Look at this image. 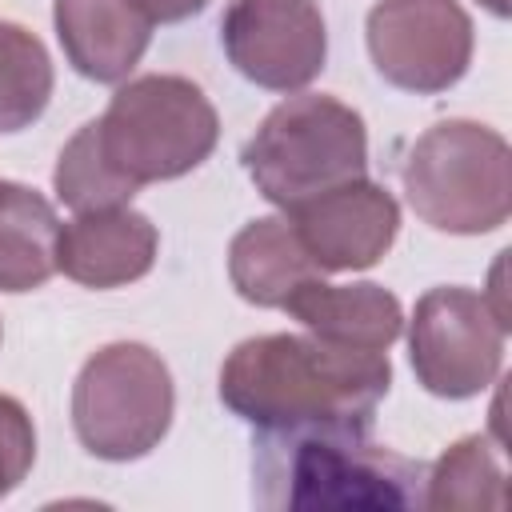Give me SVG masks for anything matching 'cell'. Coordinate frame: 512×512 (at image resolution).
I'll list each match as a JSON object with an SVG mask.
<instances>
[{
    "mask_svg": "<svg viewBox=\"0 0 512 512\" xmlns=\"http://www.w3.org/2000/svg\"><path fill=\"white\" fill-rule=\"evenodd\" d=\"M52 20L68 64L96 84L124 80L152 40V20L136 0H56Z\"/></svg>",
    "mask_w": 512,
    "mask_h": 512,
    "instance_id": "cell-12",
    "label": "cell"
},
{
    "mask_svg": "<svg viewBox=\"0 0 512 512\" xmlns=\"http://www.w3.org/2000/svg\"><path fill=\"white\" fill-rule=\"evenodd\" d=\"M320 272H356L384 260L400 232V204L388 188L356 176L284 212Z\"/></svg>",
    "mask_w": 512,
    "mask_h": 512,
    "instance_id": "cell-10",
    "label": "cell"
},
{
    "mask_svg": "<svg viewBox=\"0 0 512 512\" xmlns=\"http://www.w3.org/2000/svg\"><path fill=\"white\" fill-rule=\"evenodd\" d=\"M372 424H292L252 436L260 508H424L428 464L376 444Z\"/></svg>",
    "mask_w": 512,
    "mask_h": 512,
    "instance_id": "cell-2",
    "label": "cell"
},
{
    "mask_svg": "<svg viewBox=\"0 0 512 512\" xmlns=\"http://www.w3.org/2000/svg\"><path fill=\"white\" fill-rule=\"evenodd\" d=\"M364 32L376 72L404 92H444L472 64V16L456 0H376Z\"/></svg>",
    "mask_w": 512,
    "mask_h": 512,
    "instance_id": "cell-8",
    "label": "cell"
},
{
    "mask_svg": "<svg viewBox=\"0 0 512 512\" xmlns=\"http://www.w3.org/2000/svg\"><path fill=\"white\" fill-rule=\"evenodd\" d=\"M140 4V12L156 24H176V20H188V16H196V12H204V4L208 0H136Z\"/></svg>",
    "mask_w": 512,
    "mask_h": 512,
    "instance_id": "cell-20",
    "label": "cell"
},
{
    "mask_svg": "<svg viewBox=\"0 0 512 512\" xmlns=\"http://www.w3.org/2000/svg\"><path fill=\"white\" fill-rule=\"evenodd\" d=\"M244 172L256 192L276 208H292L324 188L364 176L368 168V132L356 108L336 96L304 92L276 104L264 124L248 136Z\"/></svg>",
    "mask_w": 512,
    "mask_h": 512,
    "instance_id": "cell-5",
    "label": "cell"
},
{
    "mask_svg": "<svg viewBox=\"0 0 512 512\" xmlns=\"http://www.w3.org/2000/svg\"><path fill=\"white\" fill-rule=\"evenodd\" d=\"M52 96V60L44 44L0 20V132H20L48 108Z\"/></svg>",
    "mask_w": 512,
    "mask_h": 512,
    "instance_id": "cell-17",
    "label": "cell"
},
{
    "mask_svg": "<svg viewBox=\"0 0 512 512\" xmlns=\"http://www.w3.org/2000/svg\"><path fill=\"white\" fill-rule=\"evenodd\" d=\"M176 392L168 364L148 344H108L84 360L72 384V428L100 460L148 456L172 424Z\"/></svg>",
    "mask_w": 512,
    "mask_h": 512,
    "instance_id": "cell-6",
    "label": "cell"
},
{
    "mask_svg": "<svg viewBox=\"0 0 512 512\" xmlns=\"http://www.w3.org/2000/svg\"><path fill=\"white\" fill-rule=\"evenodd\" d=\"M96 140L104 160L128 184L144 188L200 168L220 140V120L200 84L172 72H148L116 88L96 120Z\"/></svg>",
    "mask_w": 512,
    "mask_h": 512,
    "instance_id": "cell-4",
    "label": "cell"
},
{
    "mask_svg": "<svg viewBox=\"0 0 512 512\" xmlns=\"http://www.w3.org/2000/svg\"><path fill=\"white\" fill-rule=\"evenodd\" d=\"M400 180L412 212L436 232H496L512 212L508 140L476 120H440L416 136Z\"/></svg>",
    "mask_w": 512,
    "mask_h": 512,
    "instance_id": "cell-3",
    "label": "cell"
},
{
    "mask_svg": "<svg viewBox=\"0 0 512 512\" xmlns=\"http://www.w3.org/2000/svg\"><path fill=\"white\" fill-rule=\"evenodd\" d=\"M504 324L492 316L484 292L432 288L416 300L408 328V356L416 380L444 400L480 396L504 364Z\"/></svg>",
    "mask_w": 512,
    "mask_h": 512,
    "instance_id": "cell-7",
    "label": "cell"
},
{
    "mask_svg": "<svg viewBox=\"0 0 512 512\" xmlns=\"http://www.w3.org/2000/svg\"><path fill=\"white\" fill-rule=\"evenodd\" d=\"M480 4H484V8L492 12V16H500V20L508 16V0H480Z\"/></svg>",
    "mask_w": 512,
    "mask_h": 512,
    "instance_id": "cell-21",
    "label": "cell"
},
{
    "mask_svg": "<svg viewBox=\"0 0 512 512\" xmlns=\"http://www.w3.org/2000/svg\"><path fill=\"white\" fill-rule=\"evenodd\" d=\"M56 208L24 184L0 180V292H32L56 272Z\"/></svg>",
    "mask_w": 512,
    "mask_h": 512,
    "instance_id": "cell-15",
    "label": "cell"
},
{
    "mask_svg": "<svg viewBox=\"0 0 512 512\" xmlns=\"http://www.w3.org/2000/svg\"><path fill=\"white\" fill-rule=\"evenodd\" d=\"M504 504H508L504 468L484 436L456 440L424 476V508L476 512V508H504Z\"/></svg>",
    "mask_w": 512,
    "mask_h": 512,
    "instance_id": "cell-16",
    "label": "cell"
},
{
    "mask_svg": "<svg viewBox=\"0 0 512 512\" xmlns=\"http://www.w3.org/2000/svg\"><path fill=\"white\" fill-rule=\"evenodd\" d=\"M56 196L72 208V212H100V208H120L128 204L140 188L128 184L100 152L96 140V120H88L60 152L56 172H52Z\"/></svg>",
    "mask_w": 512,
    "mask_h": 512,
    "instance_id": "cell-18",
    "label": "cell"
},
{
    "mask_svg": "<svg viewBox=\"0 0 512 512\" xmlns=\"http://www.w3.org/2000/svg\"><path fill=\"white\" fill-rule=\"evenodd\" d=\"M232 288L256 308H280L304 280L320 276L288 216H260L232 236L228 248Z\"/></svg>",
    "mask_w": 512,
    "mask_h": 512,
    "instance_id": "cell-14",
    "label": "cell"
},
{
    "mask_svg": "<svg viewBox=\"0 0 512 512\" xmlns=\"http://www.w3.org/2000/svg\"><path fill=\"white\" fill-rule=\"evenodd\" d=\"M280 308L292 320H300L312 336L328 344H344V348H368V352H384L404 328L400 300L388 288L368 284V280L324 284L320 276H312Z\"/></svg>",
    "mask_w": 512,
    "mask_h": 512,
    "instance_id": "cell-13",
    "label": "cell"
},
{
    "mask_svg": "<svg viewBox=\"0 0 512 512\" xmlns=\"http://www.w3.org/2000/svg\"><path fill=\"white\" fill-rule=\"evenodd\" d=\"M156 248V224L128 204L76 212L56 236V268L84 288H120L156 264Z\"/></svg>",
    "mask_w": 512,
    "mask_h": 512,
    "instance_id": "cell-11",
    "label": "cell"
},
{
    "mask_svg": "<svg viewBox=\"0 0 512 512\" xmlns=\"http://www.w3.org/2000/svg\"><path fill=\"white\" fill-rule=\"evenodd\" d=\"M36 460V428L20 400L0 392V500L20 488Z\"/></svg>",
    "mask_w": 512,
    "mask_h": 512,
    "instance_id": "cell-19",
    "label": "cell"
},
{
    "mask_svg": "<svg viewBox=\"0 0 512 512\" xmlns=\"http://www.w3.org/2000/svg\"><path fill=\"white\" fill-rule=\"evenodd\" d=\"M392 388L384 352L328 344L320 336H252L220 368V400L252 428L372 424Z\"/></svg>",
    "mask_w": 512,
    "mask_h": 512,
    "instance_id": "cell-1",
    "label": "cell"
},
{
    "mask_svg": "<svg viewBox=\"0 0 512 512\" xmlns=\"http://www.w3.org/2000/svg\"><path fill=\"white\" fill-rule=\"evenodd\" d=\"M220 44L232 68L268 92L312 84L328 56L316 0H232L220 16Z\"/></svg>",
    "mask_w": 512,
    "mask_h": 512,
    "instance_id": "cell-9",
    "label": "cell"
}]
</instances>
